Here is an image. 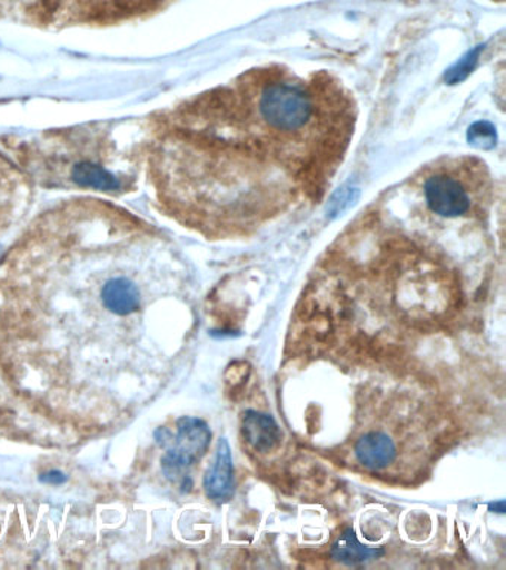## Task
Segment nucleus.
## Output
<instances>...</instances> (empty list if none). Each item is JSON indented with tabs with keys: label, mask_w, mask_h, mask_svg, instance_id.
Masks as SVG:
<instances>
[{
	"label": "nucleus",
	"mask_w": 506,
	"mask_h": 570,
	"mask_svg": "<svg viewBox=\"0 0 506 570\" xmlns=\"http://www.w3.org/2000/svg\"><path fill=\"white\" fill-rule=\"evenodd\" d=\"M411 195L425 212L444 220L482 218L495 203L490 169L475 156L441 158L411 178Z\"/></svg>",
	"instance_id": "nucleus-3"
},
{
	"label": "nucleus",
	"mask_w": 506,
	"mask_h": 570,
	"mask_svg": "<svg viewBox=\"0 0 506 570\" xmlns=\"http://www.w3.org/2000/svg\"><path fill=\"white\" fill-rule=\"evenodd\" d=\"M357 119V101L335 75L252 67L150 120L143 154L155 203L216 236L321 203Z\"/></svg>",
	"instance_id": "nucleus-1"
},
{
	"label": "nucleus",
	"mask_w": 506,
	"mask_h": 570,
	"mask_svg": "<svg viewBox=\"0 0 506 570\" xmlns=\"http://www.w3.org/2000/svg\"><path fill=\"white\" fill-rule=\"evenodd\" d=\"M204 489L207 497L216 502H226L234 494V461L228 440L220 439L217 443L215 462L204 476Z\"/></svg>",
	"instance_id": "nucleus-5"
},
{
	"label": "nucleus",
	"mask_w": 506,
	"mask_h": 570,
	"mask_svg": "<svg viewBox=\"0 0 506 570\" xmlns=\"http://www.w3.org/2000/svg\"><path fill=\"white\" fill-rule=\"evenodd\" d=\"M242 434L256 452L268 453L281 443L282 432L270 414L247 410L242 417Z\"/></svg>",
	"instance_id": "nucleus-6"
},
{
	"label": "nucleus",
	"mask_w": 506,
	"mask_h": 570,
	"mask_svg": "<svg viewBox=\"0 0 506 570\" xmlns=\"http://www.w3.org/2000/svg\"><path fill=\"white\" fill-rule=\"evenodd\" d=\"M384 552L381 548L363 546L355 537L353 529L345 530L331 547L333 559L349 566L366 563L368 560L384 556Z\"/></svg>",
	"instance_id": "nucleus-8"
},
{
	"label": "nucleus",
	"mask_w": 506,
	"mask_h": 570,
	"mask_svg": "<svg viewBox=\"0 0 506 570\" xmlns=\"http://www.w3.org/2000/svg\"><path fill=\"white\" fill-rule=\"evenodd\" d=\"M177 431L159 428L155 432L157 443L166 449L162 471L168 480L183 481L188 471L206 454L211 441V431L202 419L185 416L176 423Z\"/></svg>",
	"instance_id": "nucleus-4"
},
{
	"label": "nucleus",
	"mask_w": 506,
	"mask_h": 570,
	"mask_svg": "<svg viewBox=\"0 0 506 570\" xmlns=\"http://www.w3.org/2000/svg\"><path fill=\"white\" fill-rule=\"evenodd\" d=\"M493 2H504V0H493Z\"/></svg>",
	"instance_id": "nucleus-11"
},
{
	"label": "nucleus",
	"mask_w": 506,
	"mask_h": 570,
	"mask_svg": "<svg viewBox=\"0 0 506 570\" xmlns=\"http://www.w3.org/2000/svg\"><path fill=\"white\" fill-rule=\"evenodd\" d=\"M39 480L46 484L59 485L66 483V481H68V476H66V474H63L61 471L52 470L39 476Z\"/></svg>",
	"instance_id": "nucleus-9"
},
{
	"label": "nucleus",
	"mask_w": 506,
	"mask_h": 570,
	"mask_svg": "<svg viewBox=\"0 0 506 570\" xmlns=\"http://www.w3.org/2000/svg\"><path fill=\"white\" fill-rule=\"evenodd\" d=\"M355 456L368 470H384L395 461L397 449L384 432H368L355 444Z\"/></svg>",
	"instance_id": "nucleus-7"
},
{
	"label": "nucleus",
	"mask_w": 506,
	"mask_h": 570,
	"mask_svg": "<svg viewBox=\"0 0 506 570\" xmlns=\"http://www.w3.org/2000/svg\"><path fill=\"white\" fill-rule=\"evenodd\" d=\"M490 510H497L496 512H500V514H504L505 512V501H499L496 503H492Z\"/></svg>",
	"instance_id": "nucleus-10"
},
{
	"label": "nucleus",
	"mask_w": 506,
	"mask_h": 570,
	"mask_svg": "<svg viewBox=\"0 0 506 570\" xmlns=\"http://www.w3.org/2000/svg\"><path fill=\"white\" fill-rule=\"evenodd\" d=\"M145 140L117 124L100 122L42 132L12 146L17 165L39 185L119 196L136 187Z\"/></svg>",
	"instance_id": "nucleus-2"
}]
</instances>
